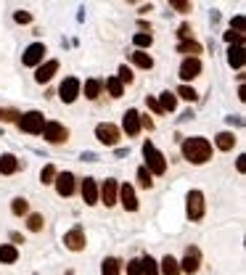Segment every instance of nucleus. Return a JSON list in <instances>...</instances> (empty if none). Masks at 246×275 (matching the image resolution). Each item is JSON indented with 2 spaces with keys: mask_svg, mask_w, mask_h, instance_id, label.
Masks as SVG:
<instances>
[{
  "mask_svg": "<svg viewBox=\"0 0 246 275\" xmlns=\"http://www.w3.org/2000/svg\"><path fill=\"white\" fill-rule=\"evenodd\" d=\"M214 143H217L220 151H230V148L236 146V135L233 132H220L217 138H214Z\"/></svg>",
  "mask_w": 246,
  "mask_h": 275,
  "instance_id": "obj_23",
  "label": "nucleus"
},
{
  "mask_svg": "<svg viewBox=\"0 0 246 275\" xmlns=\"http://www.w3.org/2000/svg\"><path fill=\"white\" fill-rule=\"evenodd\" d=\"M132 42H135V48H138V51H143V48H151L153 37H151V32H138V35L132 37Z\"/></svg>",
  "mask_w": 246,
  "mask_h": 275,
  "instance_id": "obj_29",
  "label": "nucleus"
},
{
  "mask_svg": "<svg viewBox=\"0 0 246 275\" xmlns=\"http://www.w3.org/2000/svg\"><path fill=\"white\" fill-rule=\"evenodd\" d=\"M175 96H180L183 101H191V103H193V101L198 98V93H196V90H193L191 85H180V87H177V93H175Z\"/></svg>",
  "mask_w": 246,
  "mask_h": 275,
  "instance_id": "obj_33",
  "label": "nucleus"
},
{
  "mask_svg": "<svg viewBox=\"0 0 246 275\" xmlns=\"http://www.w3.org/2000/svg\"><path fill=\"white\" fill-rule=\"evenodd\" d=\"M101 90H103V80H87L85 82V98L96 101L101 96Z\"/></svg>",
  "mask_w": 246,
  "mask_h": 275,
  "instance_id": "obj_22",
  "label": "nucleus"
},
{
  "mask_svg": "<svg viewBox=\"0 0 246 275\" xmlns=\"http://www.w3.org/2000/svg\"><path fill=\"white\" fill-rule=\"evenodd\" d=\"M103 87L111 93V98H122V93H125V85H122L117 77H109V80L103 82Z\"/></svg>",
  "mask_w": 246,
  "mask_h": 275,
  "instance_id": "obj_27",
  "label": "nucleus"
},
{
  "mask_svg": "<svg viewBox=\"0 0 246 275\" xmlns=\"http://www.w3.org/2000/svg\"><path fill=\"white\" fill-rule=\"evenodd\" d=\"M225 42H228V45H238V48H243V35H238V32H225Z\"/></svg>",
  "mask_w": 246,
  "mask_h": 275,
  "instance_id": "obj_37",
  "label": "nucleus"
},
{
  "mask_svg": "<svg viewBox=\"0 0 246 275\" xmlns=\"http://www.w3.org/2000/svg\"><path fill=\"white\" fill-rule=\"evenodd\" d=\"M119 270H122V262H119V259H114V257L103 259V267H101L103 275H119Z\"/></svg>",
  "mask_w": 246,
  "mask_h": 275,
  "instance_id": "obj_28",
  "label": "nucleus"
},
{
  "mask_svg": "<svg viewBox=\"0 0 246 275\" xmlns=\"http://www.w3.org/2000/svg\"><path fill=\"white\" fill-rule=\"evenodd\" d=\"M204 209H207L204 193H202V191H191L188 198H186V212H188V217H191L193 222H198V220L204 217Z\"/></svg>",
  "mask_w": 246,
  "mask_h": 275,
  "instance_id": "obj_4",
  "label": "nucleus"
},
{
  "mask_svg": "<svg viewBox=\"0 0 246 275\" xmlns=\"http://www.w3.org/2000/svg\"><path fill=\"white\" fill-rule=\"evenodd\" d=\"M138 186H141V188H151L153 186V180H151V172L146 170V167H138Z\"/></svg>",
  "mask_w": 246,
  "mask_h": 275,
  "instance_id": "obj_31",
  "label": "nucleus"
},
{
  "mask_svg": "<svg viewBox=\"0 0 246 275\" xmlns=\"http://www.w3.org/2000/svg\"><path fill=\"white\" fill-rule=\"evenodd\" d=\"M11 212H13V215H16V217L27 215V212H29V204H27V198H13V201H11Z\"/></svg>",
  "mask_w": 246,
  "mask_h": 275,
  "instance_id": "obj_32",
  "label": "nucleus"
},
{
  "mask_svg": "<svg viewBox=\"0 0 246 275\" xmlns=\"http://www.w3.org/2000/svg\"><path fill=\"white\" fill-rule=\"evenodd\" d=\"M141 265H143V275H159V265L153 262L151 257H143V259H141Z\"/></svg>",
  "mask_w": 246,
  "mask_h": 275,
  "instance_id": "obj_35",
  "label": "nucleus"
},
{
  "mask_svg": "<svg viewBox=\"0 0 246 275\" xmlns=\"http://www.w3.org/2000/svg\"><path fill=\"white\" fill-rule=\"evenodd\" d=\"M42 225H45L42 215H29V220H27V227H29L32 233H40V231H42Z\"/></svg>",
  "mask_w": 246,
  "mask_h": 275,
  "instance_id": "obj_34",
  "label": "nucleus"
},
{
  "mask_svg": "<svg viewBox=\"0 0 246 275\" xmlns=\"http://www.w3.org/2000/svg\"><path fill=\"white\" fill-rule=\"evenodd\" d=\"M159 106H162V111H175L177 109V96L175 93H162V98H159Z\"/></svg>",
  "mask_w": 246,
  "mask_h": 275,
  "instance_id": "obj_25",
  "label": "nucleus"
},
{
  "mask_svg": "<svg viewBox=\"0 0 246 275\" xmlns=\"http://www.w3.org/2000/svg\"><path fill=\"white\" fill-rule=\"evenodd\" d=\"M56 72H58V61H56V58H51V61H45V64H40V66H37L35 80H37L40 85H42V82H51Z\"/></svg>",
  "mask_w": 246,
  "mask_h": 275,
  "instance_id": "obj_17",
  "label": "nucleus"
},
{
  "mask_svg": "<svg viewBox=\"0 0 246 275\" xmlns=\"http://www.w3.org/2000/svg\"><path fill=\"white\" fill-rule=\"evenodd\" d=\"M11 238H13V243H24V238L19 233H11Z\"/></svg>",
  "mask_w": 246,
  "mask_h": 275,
  "instance_id": "obj_47",
  "label": "nucleus"
},
{
  "mask_svg": "<svg viewBox=\"0 0 246 275\" xmlns=\"http://www.w3.org/2000/svg\"><path fill=\"white\" fill-rule=\"evenodd\" d=\"M236 167H238V172H246V156H243V154L238 156V162H236Z\"/></svg>",
  "mask_w": 246,
  "mask_h": 275,
  "instance_id": "obj_45",
  "label": "nucleus"
},
{
  "mask_svg": "<svg viewBox=\"0 0 246 275\" xmlns=\"http://www.w3.org/2000/svg\"><path fill=\"white\" fill-rule=\"evenodd\" d=\"M243 61H246V51L238 48V45H230V51H228V64L233 66V69H241Z\"/></svg>",
  "mask_w": 246,
  "mask_h": 275,
  "instance_id": "obj_19",
  "label": "nucleus"
},
{
  "mask_svg": "<svg viewBox=\"0 0 246 275\" xmlns=\"http://www.w3.org/2000/svg\"><path fill=\"white\" fill-rule=\"evenodd\" d=\"M122 127H125V132L130 138H135L138 132H141V114H138L135 109H127L125 111V119H122Z\"/></svg>",
  "mask_w": 246,
  "mask_h": 275,
  "instance_id": "obj_16",
  "label": "nucleus"
},
{
  "mask_svg": "<svg viewBox=\"0 0 246 275\" xmlns=\"http://www.w3.org/2000/svg\"><path fill=\"white\" fill-rule=\"evenodd\" d=\"M127 275H143L141 259H130V262H127Z\"/></svg>",
  "mask_w": 246,
  "mask_h": 275,
  "instance_id": "obj_38",
  "label": "nucleus"
},
{
  "mask_svg": "<svg viewBox=\"0 0 246 275\" xmlns=\"http://www.w3.org/2000/svg\"><path fill=\"white\" fill-rule=\"evenodd\" d=\"M53 182H56V193H58V196H72V193H74V188H77V186H74V175H72V172H61V175H56V180H53Z\"/></svg>",
  "mask_w": 246,
  "mask_h": 275,
  "instance_id": "obj_13",
  "label": "nucleus"
},
{
  "mask_svg": "<svg viewBox=\"0 0 246 275\" xmlns=\"http://www.w3.org/2000/svg\"><path fill=\"white\" fill-rule=\"evenodd\" d=\"M198 74H202V61L198 58H183L180 64V80H196Z\"/></svg>",
  "mask_w": 246,
  "mask_h": 275,
  "instance_id": "obj_10",
  "label": "nucleus"
},
{
  "mask_svg": "<svg viewBox=\"0 0 246 275\" xmlns=\"http://www.w3.org/2000/svg\"><path fill=\"white\" fill-rule=\"evenodd\" d=\"M16 125L21 132H29V135H40L42 127H45V117L40 111H27V114H19Z\"/></svg>",
  "mask_w": 246,
  "mask_h": 275,
  "instance_id": "obj_3",
  "label": "nucleus"
},
{
  "mask_svg": "<svg viewBox=\"0 0 246 275\" xmlns=\"http://www.w3.org/2000/svg\"><path fill=\"white\" fill-rule=\"evenodd\" d=\"M141 127H146V130H153V122H151L148 117H141Z\"/></svg>",
  "mask_w": 246,
  "mask_h": 275,
  "instance_id": "obj_46",
  "label": "nucleus"
},
{
  "mask_svg": "<svg viewBox=\"0 0 246 275\" xmlns=\"http://www.w3.org/2000/svg\"><path fill=\"white\" fill-rule=\"evenodd\" d=\"M183 156L191 164H204L212 159V143L207 138H186L183 141Z\"/></svg>",
  "mask_w": 246,
  "mask_h": 275,
  "instance_id": "obj_1",
  "label": "nucleus"
},
{
  "mask_svg": "<svg viewBox=\"0 0 246 275\" xmlns=\"http://www.w3.org/2000/svg\"><path fill=\"white\" fill-rule=\"evenodd\" d=\"M146 106H148V109H151L153 114H164V111H162V106H159V101H156V98H146Z\"/></svg>",
  "mask_w": 246,
  "mask_h": 275,
  "instance_id": "obj_43",
  "label": "nucleus"
},
{
  "mask_svg": "<svg viewBox=\"0 0 246 275\" xmlns=\"http://www.w3.org/2000/svg\"><path fill=\"white\" fill-rule=\"evenodd\" d=\"M56 175H58V172H56V167H53V164H45V167H42V172H40L42 186H51V182L56 180Z\"/></svg>",
  "mask_w": 246,
  "mask_h": 275,
  "instance_id": "obj_30",
  "label": "nucleus"
},
{
  "mask_svg": "<svg viewBox=\"0 0 246 275\" xmlns=\"http://www.w3.org/2000/svg\"><path fill=\"white\" fill-rule=\"evenodd\" d=\"M13 19H16L19 24H29V21H32V13H27V11H16V13H13Z\"/></svg>",
  "mask_w": 246,
  "mask_h": 275,
  "instance_id": "obj_41",
  "label": "nucleus"
},
{
  "mask_svg": "<svg viewBox=\"0 0 246 275\" xmlns=\"http://www.w3.org/2000/svg\"><path fill=\"white\" fill-rule=\"evenodd\" d=\"M80 191H82V201H85L87 207L98 204V186H96V180H93V177H85V180H82V186H80Z\"/></svg>",
  "mask_w": 246,
  "mask_h": 275,
  "instance_id": "obj_15",
  "label": "nucleus"
},
{
  "mask_svg": "<svg viewBox=\"0 0 246 275\" xmlns=\"http://www.w3.org/2000/svg\"><path fill=\"white\" fill-rule=\"evenodd\" d=\"M162 275H180V265H177V259L167 254L162 259Z\"/></svg>",
  "mask_w": 246,
  "mask_h": 275,
  "instance_id": "obj_24",
  "label": "nucleus"
},
{
  "mask_svg": "<svg viewBox=\"0 0 246 275\" xmlns=\"http://www.w3.org/2000/svg\"><path fill=\"white\" fill-rule=\"evenodd\" d=\"M177 35H180V40H191V27L183 24V27L177 29Z\"/></svg>",
  "mask_w": 246,
  "mask_h": 275,
  "instance_id": "obj_44",
  "label": "nucleus"
},
{
  "mask_svg": "<svg viewBox=\"0 0 246 275\" xmlns=\"http://www.w3.org/2000/svg\"><path fill=\"white\" fill-rule=\"evenodd\" d=\"M80 90H82L80 80H77V77H66L64 82H61V87H58V98L64 101V103H74L77 96H80Z\"/></svg>",
  "mask_w": 246,
  "mask_h": 275,
  "instance_id": "obj_7",
  "label": "nucleus"
},
{
  "mask_svg": "<svg viewBox=\"0 0 246 275\" xmlns=\"http://www.w3.org/2000/svg\"><path fill=\"white\" fill-rule=\"evenodd\" d=\"M170 6H172L175 11H180V13H188V11H191V3H188V0H170Z\"/></svg>",
  "mask_w": 246,
  "mask_h": 275,
  "instance_id": "obj_39",
  "label": "nucleus"
},
{
  "mask_svg": "<svg viewBox=\"0 0 246 275\" xmlns=\"http://www.w3.org/2000/svg\"><path fill=\"white\" fill-rule=\"evenodd\" d=\"M238 98H241V101H246V87H243V85L238 87Z\"/></svg>",
  "mask_w": 246,
  "mask_h": 275,
  "instance_id": "obj_48",
  "label": "nucleus"
},
{
  "mask_svg": "<svg viewBox=\"0 0 246 275\" xmlns=\"http://www.w3.org/2000/svg\"><path fill=\"white\" fill-rule=\"evenodd\" d=\"M96 138H98L103 146H117L119 138H122V132H119L117 125H111V122H103V125L96 127Z\"/></svg>",
  "mask_w": 246,
  "mask_h": 275,
  "instance_id": "obj_5",
  "label": "nucleus"
},
{
  "mask_svg": "<svg viewBox=\"0 0 246 275\" xmlns=\"http://www.w3.org/2000/svg\"><path fill=\"white\" fill-rule=\"evenodd\" d=\"M233 29H236L238 35L243 32V16H241V13H238V16H236L233 21H230V32H233Z\"/></svg>",
  "mask_w": 246,
  "mask_h": 275,
  "instance_id": "obj_42",
  "label": "nucleus"
},
{
  "mask_svg": "<svg viewBox=\"0 0 246 275\" xmlns=\"http://www.w3.org/2000/svg\"><path fill=\"white\" fill-rule=\"evenodd\" d=\"M19 170V159L13 154H3L0 156V175H13Z\"/></svg>",
  "mask_w": 246,
  "mask_h": 275,
  "instance_id": "obj_20",
  "label": "nucleus"
},
{
  "mask_svg": "<svg viewBox=\"0 0 246 275\" xmlns=\"http://www.w3.org/2000/svg\"><path fill=\"white\" fill-rule=\"evenodd\" d=\"M42 138L48 143H64L66 138H69V130L61 125V122H45V127H42Z\"/></svg>",
  "mask_w": 246,
  "mask_h": 275,
  "instance_id": "obj_6",
  "label": "nucleus"
},
{
  "mask_svg": "<svg viewBox=\"0 0 246 275\" xmlns=\"http://www.w3.org/2000/svg\"><path fill=\"white\" fill-rule=\"evenodd\" d=\"M82 159H85V162H96L98 156H96V154H82Z\"/></svg>",
  "mask_w": 246,
  "mask_h": 275,
  "instance_id": "obj_49",
  "label": "nucleus"
},
{
  "mask_svg": "<svg viewBox=\"0 0 246 275\" xmlns=\"http://www.w3.org/2000/svg\"><path fill=\"white\" fill-rule=\"evenodd\" d=\"M117 191H119V186H117V180H106L103 186L98 188V196H101V201L106 204V207H114L117 204Z\"/></svg>",
  "mask_w": 246,
  "mask_h": 275,
  "instance_id": "obj_12",
  "label": "nucleus"
},
{
  "mask_svg": "<svg viewBox=\"0 0 246 275\" xmlns=\"http://www.w3.org/2000/svg\"><path fill=\"white\" fill-rule=\"evenodd\" d=\"M117 80H119L122 85H125V82L130 85V82H132V69H130V66H125V64H122V66H119V77H117Z\"/></svg>",
  "mask_w": 246,
  "mask_h": 275,
  "instance_id": "obj_36",
  "label": "nucleus"
},
{
  "mask_svg": "<svg viewBox=\"0 0 246 275\" xmlns=\"http://www.w3.org/2000/svg\"><path fill=\"white\" fill-rule=\"evenodd\" d=\"M45 53H48V51H45L42 42H32V45L24 51V66H40Z\"/></svg>",
  "mask_w": 246,
  "mask_h": 275,
  "instance_id": "obj_8",
  "label": "nucleus"
},
{
  "mask_svg": "<svg viewBox=\"0 0 246 275\" xmlns=\"http://www.w3.org/2000/svg\"><path fill=\"white\" fill-rule=\"evenodd\" d=\"M64 243H66L69 251H82V249H85V231H82L80 225L72 227V231L64 236Z\"/></svg>",
  "mask_w": 246,
  "mask_h": 275,
  "instance_id": "obj_9",
  "label": "nucleus"
},
{
  "mask_svg": "<svg viewBox=\"0 0 246 275\" xmlns=\"http://www.w3.org/2000/svg\"><path fill=\"white\" fill-rule=\"evenodd\" d=\"M198 262H202V251H198L196 246H191V249L186 251V259H183V262H177V265H180V272L193 275V272L198 270Z\"/></svg>",
  "mask_w": 246,
  "mask_h": 275,
  "instance_id": "obj_11",
  "label": "nucleus"
},
{
  "mask_svg": "<svg viewBox=\"0 0 246 275\" xmlns=\"http://www.w3.org/2000/svg\"><path fill=\"white\" fill-rule=\"evenodd\" d=\"M117 198L122 201V207H125L127 212H135L138 209V198H135V188L132 186H119V191H117Z\"/></svg>",
  "mask_w": 246,
  "mask_h": 275,
  "instance_id": "obj_14",
  "label": "nucleus"
},
{
  "mask_svg": "<svg viewBox=\"0 0 246 275\" xmlns=\"http://www.w3.org/2000/svg\"><path fill=\"white\" fill-rule=\"evenodd\" d=\"M143 156H146V170L151 175H164L167 172V159H164V154H159L156 146L151 141L143 143Z\"/></svg>",
  "mask_w": 246,
  "mask_h": 275,
  "instance_id": "obj_2",
  "label": "nucleus"
},
{
  "mask_svg": "<svg viewBox=\"0 0 246 275\" xmlns=\"http://www.w3.org/2000/svg\"><path fill=\"white\" fill-rule=\"evenodd\" d=\"M132 64L141 66V69H151V66H153V58H151L146 51H135V53H132Z\"/></svg>",
  "mask_w": 246,
  "mask_h": 275,
  "instance_id": "obj_26",
  "label": "nucleus"
},
{
  "mask_svg": "<svg viewBox=\"0 0 246 275\" xmlns=\"http://www.w3.org/2000/svg\"><path fill=\"white\" fill-rule=\"evenodd\" d=\"M19 259V249L13 246V243H3V246H0V262L3 265H13Z\"/></svg>",
  "mask_w": 246,
  "mask_h": 275,
  "instance_id": "obj_21",
  "label": "nucleus"
},
{
  "mask_svg": "<svg viewBox=\"0 0 246 275\" xmlns=\"http://www.w3.org/2000/svg\"><path fill=\"white\" fill-rule=\"evenodd\" d=\"M177 53H183L186 58H198V53H202V45H198L196 40H180Z\"/></svg>",
  "mask_w": 246,
  "mask_h": 275,
  "instance_id": "obj_18",
  "label": "nucleus"
},
{
  "mask_svg": "<svg viewBox=\"0 0 246 275\" xmlns=\"http://www.w3.org/2000/svg\"><path fill=\"white\" fill-rule=\"evenodd\" d=\"M19 114L16 111H11V109H0V122H16Z\"/></svg>",
  "mask_w": 246,
  "mask_h": 275,
  "instance_id": "obj_40",
  "label": "nucleus"
}]
</instances>
